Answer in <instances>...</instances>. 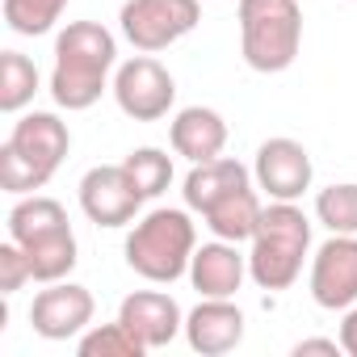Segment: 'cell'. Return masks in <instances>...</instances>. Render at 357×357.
I'll list each match as a JSON object with an SVG mask.
<instances>
[{"label": "cell", "mask_w": 357, "mask_h": 357, "mask_svg": "<svg viewBox=\"0 0 357 357\" xmlns=\"http://www.w3.org/2000/svg\"><path fill=\"white\" fill-rule=\"evenodd\" d=\"M118 68V38L101 22H72L55 38V68H51V97L59 109L80 114L101 101L114 84L109 72Z\"/></svg>", "instance_id": "6da1fadb"}, {"label": "cell", "mask_w": 357, "mask_h": 357, "mask_svg": "<svg viewBox=\"0 0 357 357\" xmlns=\"http://www.w3.org/2000/svg\"><path fill=\"white\" fill-rule=\"evenodd\" d=\"M68 151H72V130L59 114H47V109L22 114L5 147H0V185H5V194L13 198L38 194L59 172Z\"/></svg>", "instance_id": "7a4b0ae2"}, {"label": "cell", "mask_w": 357, "mask_h": 357, "mask_svg": "<svg viewBox=\"0 0 357 357\" xmlns=\"http://www.w3.org/2000/svg\"><path fill=\"white\" fill-rule=\"evenodd\" d=\"M122 252L143 282L172 286L176 278H190V261L198 252V227L190 219V206H155L143 219H135Z\"/></svg>", "instance_id": "3957f363"}, {"label": "cell", "mask_w": 357, "mask_h": 357, "mask_svg": "<svg viewBox=\"0 0 357 357\" xmlns=\"http://www.w3.org/2000/svg\"><path fill=\"white\" fill-rule=\"evenodd\" d=\"M248 244V278L261 290H290L311 252V219L298 202H269Z\"/></svg>", "instance_id": "277c9868"}, {"label": "cell", "mask_w": 357, "mask_h": 357, "mask_svg": "<svg viewBox=\"0 0 357 357\" xmlns=\"http://www.w3.org/2000/svg\"><path fill=\"white\" fill-rule=\"evenodd\" d=\"M303 9L298 0H240V55L252 72L278 76L298 59Z\"/></svg>", "instance_id": "5b68a950"}, {"label": "cell", "mask_w": 357, "mask_h": 357, "mask_svg": "<svg viewBox=\"0 0 357 357\" xmlns=\"http://www.w3.org/2000/svg\"><path fill=\"white\" fill-rule=\"evenodd\" d=\"M198 22H202L198 0H126L122 13H118L122 38L143 55L168 51L172 43L194 34Z\"/></svg>", "instance_id": "8992f818"}, {"label": "cell", "mask_w": 357, "mask_h": 357, "mask_svg": "<svg viewBox=\"0 0 357 357\" xmlns=\"http://www.w3.org/2000/svg\"><path fill=\"white\" fill-rule=\"evenodd\" d=\"M118 109L135 122H160L168 118V109L176 105V80L172 72L155 59V55H135L126 63L114 68V84H109Z\"/></svg>", "instance_id": "52a82bcc"}, {"label": "cell", "mask_w": 357, "mask_h": 357, "mask_svg": "<svg viewBox=\"0 0 357 357\" xmlns=\"http://www.w3.org/2000/svg\"><path fill=\"white\" fill-rule=\"evenodd\" d=\"M311 176H315V164H311V151L298 139L278 135V139H265L257 147L252 181L269 202H298L311 190Z\"/></svg>", "instance_id": "ba28073f"}, {"label": "cell", "mask_w": 357, "mask_h": 357, "mask_svg": "<svg viewBox=\"0 0 357 357\" xmlns=\"http://www.w3.org/2000/svg\"><path fill=\"white\" fill-rule=\"evenodd\" d=\"M143 194L122 164H97L80 176V211L97 227H126L143 211Z\"/></svg>", "instance_id": "9c48e42d"}, {"label": "cell", "mask_w": 357, "mask_h": 357, "mask_svg": "<svg viewBox=\"0 0 357 357\" xmlns=\"http://www.w3.org/2000/svg\"><path fill=\"white\" fill-rule=\"evenodd\" d=\"M93 315H97L93 290L80 282H68V278L38 290L34 307H30V324L43 340H72V336L93 328Z\"/></svg>", "instance_id": "30bf717a"}, {"label": "cell", "mask_w": 357, "mask_h": 357, "mask_svg": "<svg viewBox=\"0 0 357 357\" xmlns=\"http://www.w3.org/2000/svg\"><path fill=\"white\" fill-rule=\"evenodd\" d=\"M307 290L324 311H344L357 303V236H328L315 248Z\"/></svg>", "instance_id": "8fae6325"}, {"label": "cell", "mask_w": 357, "mask_h": 357, "mask_svg": "<svg viewBox=\"0 0 357 357\" xmlns=\"http://www.w3.org/2000/svg\"><path fill=\"white\" fill-rule=\"evenodd\" d=\"M118 319L143 340L147 353L151 349H168L176 336L185 332L181 303H176L172 294H164V290H135V294H126L122 307H118Z\"/></svg>", "instance_id": "7c38bea8"}, {"label": "cell", "mask_w": 357, "mask_h": 357, "mask_svg": "<svg viewBox=\"0 0 357 357\" xmlns=\"http://www.w3.org/2000/svg\"><path fill=\"white\" fill-rule=\"evenodd\" d=\"M185 340L202 357H223L244 340V311L231 298H202L185 315Z\"/></svg>", "instance_id": "4fadbf2b"}, {"label": "cell", "mask_w": 357, "mask_h": 357, "mask_svg": "<svg viewBox=\"0 0 357 357\" xmlns=\"http://www.w3.org/2000/svg\"><path fill=\"white\" fill-rule=\"evenodd\" d=\"M244 278H248V257L240 252V244L219 240V236L211 244H198L190 261V282L202 298H236Z\"/></svg>", "instance_id": "5bb4252c"}, {"label": "cell", "mask_w": 357, "mask_h": 357, "mask_svg": "<svg viewBox=\"0 0 357 357\" xmlns=\"http://www.w3.org/2000/svg\"><path fill=\"white\" fill-rule=\"evenodd\" d=\"M168 143L190 164L219 160L223 147H227V122L211 105H185V109H176V118L168 122Z\"/></svg>", "instance_id": "9a60e30c"}, {"label": "cell", "mask_w": 357, "mask_h": 357, "mask_svg": "<svg viewBox=\"0 0 357 357\" xmlns=\"http://www.w3.org/2000/svg\"><path fill=\"white\" fill-rule=\"evenodd\" d=\"M252 185V172L236 160V155H219V160H206V164H194L190 176H185V206L206 215L219 198H227L231 190H244Z\"/></svg>", "instance_id": "2e32d148"}, {"label": "cell", "mask_w": 357, "mask_h": 357, "mask_svg": "<svg viewBox=\"0 0 357 357\" xmlns=\"http://www.w3.org/2000/svg\"><path fill=\"white\" fill-rule=\"evenodd\" d=\"M22 248H26V261H30L34 282H43V286L63 282V278L76 269V261H80V248H76V231H72V223L34 236V240H26Z\"/></svg>", "instance_id": "e0dca14e"}, {"label": "cell", "mask_w": 357, "mask_h": 357, "mask_svg": "<svg viewBox=\"0 0 357 357\" xmlns=\"http://www.w3.org/2000/svg\"><path fill=\"white\" fill-rule=\"evenodd\" d=\"M261 211H265V206H261L257 190L244 185V190H231L227 198H219L202 219H206L211 236L231 240V244H244V240H252V231H257V223H261Z\"/></svg>", "instance_id": "ac0fdd59"}, {"label": "cell", "mask_w": 357, "mask_h": 357, "mask_svg": "<svg viewBox=\"0 0 357 357\" xmlns=\"http://www.w3.org/2000/svg\"><path fill=\"white\" fill-rule=\"evenodd\" d=\"M63 223H68L63 202H55V198H47V194H22V198L13 202V211H9V240L26 244V240L43 236V231H51V227H63Z\"/></svg>", "instance_id": "d6986e66"}, {"label": "cell", "mask_w": 357, "mask_h": 357, "mask_svg": "<svg viewBox=\"0 0 357 357\" xmlns=\"http://www.w3.org/2000/svg\"><path fill=\"white\" fill-rule=\"evenodd\" d=\"M38 68L30 55L22 51H0V109L5 114H22L34 93H38Z\"/></svg>", "instance_id": "ffe728a7"}, {"label": "cell", "mask_w": 357, "mask_h": 357, "mask_svg": "<svg viewBox=\"0 0 357 357\" xmlns=\"http://www.w3.org/2000/svg\"><path fill=\"white\" fill-rule=\"evenodd\" d=\"M68 0H0V13H5V26L22 38H38L51 34L55 22L63 17Z\"/></svg>", "instance_id": "44dd1931"}, {"label": "cell", "mask_w": 357, "mask_h": 357, "mask_svg": "<svg viewBox=\"0 0 357 357\" xmlns=\"http://www.w3.org/2000/svg\"><path fill=\"white\" fill-rule=\"evenodd\" d=\"M76 349H80V357H143V353H147L143 340H139L122 319L97 324V328L80 332V336H76Z\"/></svg>", "instance_id": "7402d4cb"}, {"label": "cell", "mask_w": 357, "mask_h": 357, "mask_svg": "<svg viewBox=\"0 0 357 357\" xmlns=\"http://www.w3.org/2000/svg\"><path fill=\"white\" fill-rule=\"evenodd\" d=\"M315 219L332 236H357V181H340L315 194Z\"/></svg>", "instance_id": "603a6c76"}, {"label": "cell", "mask_w": 357, "mask_h": 357, "mask_svg": "<svg viewBox=\"0 0 357 357\" xmlns=\"http://www.w3.org/2000/svg\"><path fill=\"white\" fill-rule=\"evenodd\" d=\"M122 168L130 172V181L139 185V194H143L147 202L160 198V194L172 185V155L160 151V147H135V151L122 160Z\"/></svg>", "instance_id": "cb8c5ba5"}, {"label": "cell", "mask_w": 357, "mask_h": 357, "mask_svg": "<svg viewBox=\"0 0 357 357\" xmlns=\"http://www.w3.org/2000/svg\"><path fill=\"white\" fill-rule=\"evenodd\" d=\"M26 282H34V273H30V261H26V248L17 244V240H9V244H0V294H17Z\"/></svg>", "instance_id": "d4e9b609"}, {"label": "cell", "mask_w": 357, "mask_h": 357, "mask_svg": "<svg viewBox=\"0 0 357 357\" xmlns=\"http://www.w3.org/2000/svg\"><path fill=\"white\" fill-rule=\"evenodd\" d=\"M290 353H294V357H311V353L336 357V353H344V349H340V340H328V336H311V340H298V344H294Z\"/></svg>", "instance_id": "484cf974"}, {"label": "cell", "mask_w": 357, "mask_h": 357, "mask_svg": "<svg viewBox=\"0 0 357 357\" xmlns=\"http://www.w3.org/2000/svg\"><path fill=\"white\" fill-rule=\"evenodd\" d=\"M340 349L349 353V357H357V303L353 307H344V319H340Z\"/></svg>", "instance_id": "4316f807"}]
</instances>
